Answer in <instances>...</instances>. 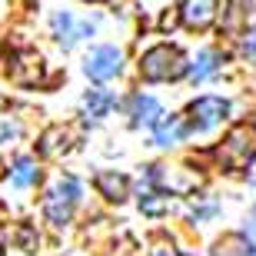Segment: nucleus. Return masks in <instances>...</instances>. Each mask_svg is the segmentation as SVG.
Segmentation results:
<instances>
[{
	"label": "nucleus",
	"instance_id": "obj_1",
	"mask_svg": "<svg viewBox=\"0 0 256 256\" xmlns=\"http://www.w3.org/2000/svg\"><path fill=\"white\" fill-rule=\"evenodd\" d=\"M223 170H246L256 156V126L253 124H240L230 130V136L223 140V146L216 150Z\"/></svg>",
	"mask_w": 256,
	"mask_h": 256
},
{
	"label": "nucleus",
	"instance_id": "obj_2",
	"mask_svg": "<svg viewBox=\"0 0 256 256\" xmlns=\"http://www.w3.org/2000/svg\"><path fill=\"white\" fill-rule=\"evenodd\" d=\"M140 74L143 80H176V76L186 74V60H183V54L176 47H170V44H160V47H153L143 54L140 60Z\"/></svg>",
	"mask_w": 256,
	"mask_h": 256
},
{
	"label": "nucleus",
	"instance_id": "obj_3",
	"mask_svg": "<svg viewBox=\"0 0 256 256\" xmlns=\"http://www.w3.org/2000/svg\"><path fill=\"white\" fill-rule=\"evenodd\" d=\"M76 196H80V183H76L74 176H64V180H57L54 186H50V193L44 196V213H47V220L54 223V226L70 223V213H74V206H76Z\"/></svg>",
	"mask_w": 256,
	"mask_h": 256
},
{
	"label": "nucleus",
	"instance_id": "obj_4",
	"mask_svg": "<svg viewBox=\"0 0 256 256\" xmlns=\"http://www.w3.org/2000/svg\"><path fill=\"white\" fill-rule=\"evenodd\" d=\"M120 66H124V54L116 47H96L90 57H86L84 64V74L90 76V80H96V84H104V80H110V76L120 74Z\"/></svg>",
	"mask_w": 256,
	"mask_h": 256
},
{
	"label": "nucleus",
	"instance_id": "obj_5",
	"mask_svg": "<svg viewBox=\"0 0 256 256\" xmlns=\"http://www.w3.org/2000/svg\"><path fill=\"white\" fill-rule=\"evenodd\" d=\"M230 114V104L226 100H220V96H200L190 104V124L193 130H213V126Z\"/></svg>",
	"mask_w": 256,
	"mask_h": 256
},
{
	"label": "nucleus",
	"instance_id": "obj_6",
	"mask_svg": "<svg viewBox=\"0 0 256 256\" xmlns=\"http://www.w3.org/2000/svg\"><path fill=\"white\" fill-rule=\"evenodd\" d=\"M14 64H10V76L17 80V84H37L40 76H44V60L37 54H30V50H20L14 54Z\"/></svg>",
	"mask_w": 256,
	"mask_h": 256
},
{
	"label": "nucleus",
	"instance_id": "obj_7",
	"mask_svg": "<svg viewBox=\"0 0 256 256\" xmlns=\"http://www.w3.org/2000/svg\"><path fill=\"white\" fill-rule=\"evenodd\" d=\"M220 0H183V24L193 30H203L216 20Z\"/></svg>",
	"mask_w": 256,
	"mask_h": 256
},
{
	"label": "nucleus",
	"instance_id": "obj_8",
	"mask_svg": "<svg viewBox=\"0 0 256 256\" xmlns=\"http://www.w3.org/2000/svg\"><path fill=\"white\" fill-rule=\"evenodd\" d=\"M70 140H74V130L70 126H50L40 136V153L44 156H60V153L70 150Z\"/></svg>",
	"mask_w": 256,
	"mask_h": 256
},
{
	"label": "nucleus",
	"instance_id": "obj_9",
	"mask_svg": "<svg viewBox=\"0 0 256 256\" xmlns=\"http://www.w3.org/2000/svg\"><path fill=\"white\" fill-rule=\"evenodd\" d=\"M183 136V120L180 116H163V120H153V140L160 143V146H170Z\"/></svg>",
	"mask_w": 256,
	"mask_h": 256
},
{
	"label": "nucleus",
	"instance_id": "obj_10",
	"mask_svg": "<svg viewBox=\"0 0 256 256\" xmlns=\"http://www.w3.org/2000/svg\"><path fill=\"white\" fill-rule=\"evenodd\" d=\"M96 186H100V193H104L106 200L120 203V200L126 196V186H130V180H126L124 173H100V176H96Z\"/></svg>",
	"mask_w": 256,
	"mask_h": 256
},
{
	"label": "nucleus",
	"instance_id": "obj_11",
	"mask_svg": "<svg viewBox=\"0 0 256 256\" xmlns=\"http://www.w3.org/2000/svg\"><path fill=\"white\" fill-rule=\"evenodd\" d=\"M110 106H114V94H106V90H90V94L84 96V114L90 116V120L106 116Z\"/></svg>",
	"mask_w": 256,
	"mask_h": 256
},
{
	"label": "nucleus",
	"instance_id": "obj_12",
	"mask_svg": "<svg viewBox=\"0 0 256 256\" xmlns=\"http://www.w3.org/2000/svg\"><path fill=\"white\" fill-rule=\"evenodd\" d=\"M133 124L140 126V124H146L150 126L153 120H156V116H160V104H156V100H153V96H133Z\"/></svg>",
	"mask_w": 256,
	"mask_h": 256
},
{
	"label": "nucleus",
	"instance_id": "obj_13",
	"mask_svg": "<svg viewBox=\"0 0 256 256\" xmlns=\"http://www.w3.org/2000/svg\"><path fill=\"white\" fill-rule=\"evenodd\" d=\"M220 64H223V60H220V54H216V50H203V54L196 57V64H193L190 80H193V84H200V80L213 76V74L220 70Z\"/></svg>",
	"mask_w": 256,
	"mask_h": 256
},
{
	"label": "nucleus",
	"instance_id": "obj_14",
	"mask_svg": "<svg viewBox=\"0 0 256 256\" xmlns=\"http://www.w3.org/2000/svg\"><path fill=\"white\" fill-rule=\"evenodd\" d=\"M213 256H256V250L250 246L243 236H226V240H220V243H216Z\"/></svg>",
	"mask_w": 256,
	"mask_h": 256
},
{
	"label": "nucleus",
	"instance_id": "obj_15",
	"mask_svg": "<svg viewBox=\"0 0 256 256\" xmlns=\"http://www.w3.org/2000/svg\"><path fill=\"white\" fill-rule=\"evenodd\" d=\"M10 180H14L17 190L34 186V183H37V163H34V160H20L17 166H14V176H10Z\"/></svg>",
	"mask_w": 256,
	"mask_h": 256
},
{
	"label": "nucleus",
	"instance_id": "obj_16",
	"mask_svg": "<svg viewBox=\"0 0 256 256\" xmlns=\"http://www.w3.org/2000/svg\"><path fill=\"white\" fill-rule=\"evenodd\" d=\"M140 210L143 213H163V210H170V196L166 193H143L140 196Z\"/></svg>",
	"mask_w": 256,
	"mask_h": 256
},
{
	"label": "nucleus",
	"instance_id": "obj_17",
	"mask_svg": "<svg viewBox=\"0 0 256 256\" xmlns=\"http://www.w3.org/2000/svg\"><path fill=\"white\" fill-rule=\"evenodd\" d=\"M17 133H20V126L14 124V120L0 116V150H4L7 143H14V140H17Z\"/></svg>",
	"mask_w": 256,
	"mask_h": 256
},
{
	"label": "nucleus",
	"instance_id": "obj_18",
	"mask_svg": "<svg viewBox=\"0 0 256 256\" xmlns=\"http://www.w3.org/2000/svg\"><path fill=\"white\" fill-rule=\"evenodd\" d=\"M243 57H246L250 64H256V27H250L246 34H243Z\"/></svg>",
	"mask_w": 256,
	"mask_h": 256
},
{
	"label": "nucleus",
	"instance_id": "obj_19",
	"mask_svg": "<svg viewBox=\"0 0 256 256\" xmlns=\"http://www.w3.org/2000/svg\"><path fill=\"white\" fill-rule=\"evenodd\" d=\"M150 256H180V253H176V250H173V246H166V243H156Z\"/></svg>",
	"mask_w": 256,
	"mask_h": 256
},
{
	"label": "nucleus",
	"instance_id": "obj_20",
	"mask_svg": "<svg viewBox=\"0 0 256 256\" xmlns=\"http://www.w3.org/2000/svg\"><path fill=\"white\" fill-rule=\"evenodd\" d=\"M246 236H253V240H256V210H253V226L246 230Z\"/></svg>",
	"mask_w": 256,
	"mask_h": 256
},
{
	"label": "nucleus",
	"instance_id": "obj_21",
	"mask_svg": "<svg viewBox=\"0 0 256 256\" xmlns=\"http://www.w3.org/2000/svg\"><path fill=\"white\" fill-rule=\"evenodd\" d=\"M0 256H4V250H0Z\"/></svg>",
	"mask_w": 256,
	"mask_h": 256
}]
</instances>
